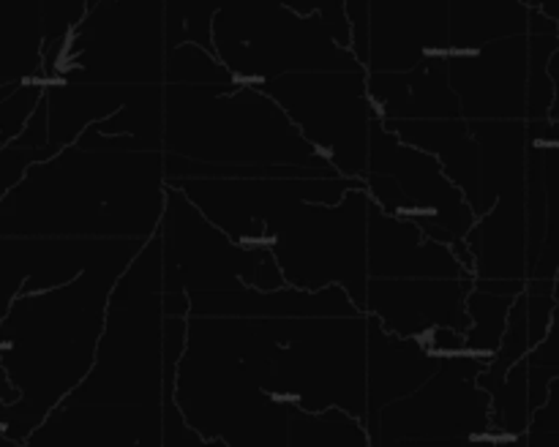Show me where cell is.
<instances>
[{
    "label": "cell",
    "mask_w": 559,
    "mask_h": 447,
    "mask_svg": "<svg viewBox=\"0 0 559 447\" xmlns=\"http://www.w3.org/2000/svg\"><path fill=\"white\" fill-rule=\"evenodd\" d=\"M442 354L431 352L424 338L399 336L369 314V423L382 407L418 390L437 371Z\"/></svg>",
    "instance_id": "cell-18"
},
{
    "label": "cell",
    "mask_w": 559,
    "mask_h": 447,
    "mask_svg": "<svg viewBox=\"0 0 559 447\" xmlns=\"http://www.w3.org/2000/svg\"><path fill=\"white\" fill-rule=\"evenodd\" d=\"M142 243L136 238L0 234V319L16 294L63 287L102 262L134 259Z\"/></svg>",
    "instance_id": "cell-14"
},
{
    "label": "cell",
    "mask_w": 559,
    "mask_h": 447,
    "mask_svg": "<svg viewBox=\"0 0 559 447\" xmlns=\"http://www.w3.org/2000/svg\"><path fill=\"white\" fill-rule=\"evenodd\" d=\"M175 403L205 445H289V407L246 369L229 316H189Z\"/></svg>",
    "instance_id": "cell-6"
},
{
    "label": "cell",
    "mask_w": 559,
    "mask_h": 447,
    "mask_svg": "<svg viewBox=\"0 0 559 447\" xmlns=\"http://www.w3.org/2000/svg\"><path fill=\"white\" fill-rule=\"evenodd\" d=\"M267 96L293 118L300 134L347 178H364L369 164L377 104L369 93V69L289 71L260 82Z\"/></svg>",
    "instance_id": "cell-11"
},
{
    "label": "cell",
    "mask_w": 559,
    "mask_h": 447,
    "mask_svg": "<svg viewBox=\"0 0 559 447\" xmlns=\"http://www.w3.org/2000/svg\"><path fill=\"white\" fill-rule=\"evenodd\" d=\"M167 52L164 0H91L52 80L151 85L164 82Z\"/></svg>",
    "instance_id": "cell-10"
},
{
    "label": "cell",
    "mask_w": 559,
    "mask_h": 447,
    "mask_svg": "<svg viewBox=\"0 0 559 447\" xmlns=\"http://www.w3.org/2000/svg\"><path fill=\"white\" fill-rule=\"evenodd\" d=\"M246 369L309 412L342 407L369 423V314L229 316Z\"/></svg>",
    "instance_id": "cell-5"
},
{
    "label": "cell",
    "mask_w": 559,
    "mask_h": 447,
    "mask_svg": "<svg viewBox=\"0 0 559 447\" xmlns=\"http://www.w3.org/2000/svg\"><path fill=\"white\" fill-rule=\"evenodd\" d=\"M371 278H459L475 276L453 245L429 238L409 216L371 205L369 216Z\"/></svg>",
    "instance_id": "cell-17"
},
{
    "label": "cell",
    "mask_w": 559,
    "mask_h": 447,
    "mask_svg": "<svg viewBox=\"0 0 559 447\" xmlns=\"http://www.w3.org/2000/svg\"><path fill=\"white\" fill-rule=\"evenodd\" d=\"M475 276L459 278H369L366 314L399 336L424 338L435 327L467 330V294Z\"/></svg>",
    "instance_id": "cell-15"
},
{
    "label": "cell",
    "mask_w": 559,
    "mask_h": 447,
    "mask_svg": "<svg viewBox=\"0 0 559 447\" xmlns=\"http://www.w3.org/2000/svg\"><path fill=\"white\" fill-rule=\"evenodd\" d=\"M489 358L442 354L435 374L409 396L380 409L369 425L374 445H451L495 436L491 396L480 385Z\"/></svg>",
    "instance_id": "cell-12"
},
{
    "label": "cell",
    "mask_w": 559,
    "mask_h": 447,
    "mask_svg": "<svg viewBox=\"0 0 559 447\" xmlns=\"http://www.w3.org/2000/svg\"><path fill=\"white\" fill-rule=\"evenodd\" d=\"M164 322L156 232L115 281L87 376L47 414L27 445H164Z\"/></svg>",
    "instance_id": "cell-1"
},
{
    "label": "cell",
    "mask_w": 559,
    "mask_h": 447,
    "mask_svg": "<svg viewBox=\"0 0 559 447\" xmlns=\"http://www.w3.org/2000/svg\"><path fill=\"white\" fill-rule=\"evenodd\" d=\"M364 178L347 174H216L169 180L240 243H267L284 213L306 200L338 202Z\"/></svg>",
    "instance_id": "cell-13"
},
{
    "label": "cell",
    "mask_w": 559,
    "mask_h": 447,
    "mask_svg": "<svg viewBox=\"0 0 559 447\" xmlns=\"http://www.w3.org/2000/svg\"><path fill=\"white\" fill-rule=\"evenodd\" d=\"M164 311L189 316L191 303L246 287H287L276 254L267 243H240L211 221L183 189L167 185L162 227Z\"/></svg>",
    "instance_id": "cell-7"
},
{
    "label": "cell",
    "mask_w": 559,
    "mask_h": 447,
    "mask_svg": "<svg viewBox=\"0 0 559 447\" xmlns=\"http://www.w3.org/2000/svg\"><path fill=\"white\" fill-rule=\"evenodd\" d=\"M169 180L216 174H342L254 82H164Z\"/></svg>",
    "instance_id": "cell-4"
},
{
    "label": "cell",
    "mask_w": 559,
    "mask_h": 447,
    "mask_svg": "<svg viewBox=\"0 0 559 447\" xmlns=\"http://www.w3.org/2000/svg\"><path fill=\"white\" fill-rule=\"evenodd\" d=\"M516 294L497 292L475 283L467 294L469 327L464 330V349L480 358H495L506 336L508 316H511Z\"/></svg>",
    "instance_id": "cell-21"
},
{
    "label": "cell",
    "mask_w": 559,
    "mask_h": 447,
    "mask_svg": "<svg viewBox=\"0 0 559 447\" xmlns=\"http://www.w3.org/2000/svg\"><path fill=\"white\" fill-rule=\"evenodd\" d=\"M371 205L374 200L360 180L338 202L306 200L284 213L267 234L284 281L298 289L336 283L366 311Z\"/></svg>",
    "instance_id": "cell-8"
},
{
    "label": "cell",
    "mask_w": 559,
    "mask_h": 447,
    "mask_svg": "<svg viewBox=\"0 0 559 447\" xmlns=\"http://www.w3.org/2000/svg\"><path fill=\"white\" fill-rule=\"evenodd\" d=\"M364 183L374 205L418 221L429 238L453 245L464 265L473 270V256L467 249V234L478 218L473 205L435 153L402 140L380 114L371 125Z\"/></svg>",
    "instance_id": "cell-9"
},
{
    "label": "cell",
    "mask_w": 559,
    "mask_h": 447,
    "mask_svg": "<svg viewBox=\"0 0 559 447\" xmlns=\"http://www.w3.org/2000/svg\"><path fill=\"white\" fill-rule=\"evenodd\" d=\"M167 185L164 150L126 147L87 125L0 196V234L147 240L162 227Z\"/></svg>",
    "instance_id": "cell-2"
},
{
    "label": "cell",
    "mask_w": 559,
    "mask_h": 447,
    "mask_svg": "<svg viewBox=\"0 0 559 447\" xmlns=\"http://www.w3.org/2000/svg\"><path fill=\"white\" fill-rule=\"evenodd\" d=\"M131 259L102 262L63 287L16 294L0 319V363L20 390L0 407V434L27 442L96 360L107 303Z\"/></svg>",
    "instance_id": "cell-3"
},
{
    "label": "cell",
    "mask_w": 559,
    "mask_h": 447,
    "mask_svg": "<svg viewBox=\"0 0 559 447\" xmlns=\"http://www.w3.org/2000/svg\"><path fill=\"white\" fill-rule=\"evenodd\" d=\"M451 0H369V71H407L448 52Z\"/></svg>",
    "instance_id": "cell-16"
},
{
    "label": "cell",
    "mask_w": 559,
    "mask_h": 447,
    "mask_svg": "<svg viewBox=\"0 0 559 447\" xmlns=\"http://www.w3.org/2000/svg\"><path fill=\"white\" fill-rule=\"evenodd\" d=\"M27 80H44L41 0H0V85Z\"/></svg>",
    "instance_id": "cell-19"
},
{
    "label": "cell",
    "mask_w": 559,
    "mask_h": 447,
    "mask_svg": "<svg viewBox=\"0 0 559 447\" xmlns=\"http://www.w3.org/2000/svg\"><path fill=\"white\" fill-rule=\"evenodd\" d=\"M289 445H374L366 420L342 407H328L320 412L289 407Z\"/></svg>",
    "instance_id": "cell-20"
}]
</instances>
